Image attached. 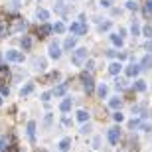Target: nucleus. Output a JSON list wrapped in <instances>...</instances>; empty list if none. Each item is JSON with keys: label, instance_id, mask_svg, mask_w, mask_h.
<instances>
[{"label": "nucleus", "instance_id": "obj_1", "mask_svg": "<svg viewBox=\"0 0 152 152\" xmlns=\"http://www.w3.org/2000/svg\"><path fill=\"white\" fill-rule=\"evenodd\" d=\"M71 61H73V65H83L85 61H87V50L85 48H79V50L73 51V56H71Z\"/></svg>", "mask_w": 152, "mask_h": 152}, {"label": "nucleus", "instance_id": "obj_2", "mask_svg": "<svg viewBox=\"0 0 152 152\" xmlns=\"http://www.w3.org/2000/svg\"><path fill=\"white\" fill-rule=\"evenodd\" d=\"M6 59L12 63H22L24 61V51H16V50H8L6 51Z\"/></svg>", "mask_w": 152, "mask_h": 152}, {"label": "nucleus", "instance_id": "obj_3", "mask_svg": "<svg viewBox=\"0 0 152 152\" xmlns=\"http://www.w3.org/2000/svg\"><path fill=\"white\" fill-rule=\"evenodd\" d=\"M69 32H71V34H75V36H83V34H87V24H83V22H73L71 26H69Z\"/></svg>", "mask_w": 152, "mask_h": 152}, {"label": "nucleus", "instance_id": "obj_4", "mask_svg": "<svg viewBox=\"0 0 152 152\" xmlns=\"http://www.w3.org/2000/svg\"><path fill=\"white\" fill-rule=\"evenodd\" d=\"M81 81H83V85H85V91H87V93H91V91H93V87H95L93 77H91L89 73H81Z\"/></svg>", "mask_w": 152, "mask_h": 152}, {"label": "nucleus", "instance_id": "obj_5", "mask_svg": "<svg viewBox=\"0 0 152 152\" xmlns=\"http://www.w3.org/2000/svg\"><path fill=\"white\" fill-rule=\"evenodd\" d=\"M118 138H121V129H118V126L109 129V142H111V144H117Z\"/></svg>", "mask_w": 152, "mask_h": 152}, {"label": "nucleus", "instance_id": "obj_6", "mask_svg": "<svg viewBox=\"0 0 152 152\" xmlns=\"http://www.w3.org/2000/svg\"><path fill=\"white\" fill-rule=\"evenodd\" d=\"M50 56L53 57V59H59V57H61V50H59V44H57V42H51L50 44Z\"/></svg>", "mask_w": 152, "mask_h": 152}, {"label": "nucleus", "instance_id": "obj_7", "mask_svg": "<svg viewBox=\"0 0 152 152\" xmlns=\"http://www.w3.org/2000/svg\"><path fill=\"white\" fill-rule=\"evenodd\" d=\"M124 73L129 75V77H136V75L140 73V67H138L136 63H132V65H129V67L124 69Z\"/></svg>", "mask_w": 152, "mask_h": 152}, {"label": "nucleus", "instance_id": "obj_8", "mask_svg": "<svg viewBox=\"0 0 152 152\" xmlns=\"http://www.w3.org/2000/svg\"><path fill=\"white\" fill-rule=\"evenodd\" d=\"M50 34H51V26L50 24H42V26L38 28V36L39 38H45V36H50Z\"/></svg>", "mask_w": 152, "mask_h": 152}, {"label": "nucleus", "instance_id": "obj_9", "mask_svg": "<svg viewBox=\"0 0 152 152\" xmlns=\"http://www.w3.org/2000/svg\"><path fill=\"white\" fill-rule=\"evenodd\" d=\"M69 148H71V138H69V136H65V138H61V140H59V150H61V152H67Z\"/></svg>", "mask_w": 152, "mask_h": 152}, {"label": "nucleus", "instance_id": "obj_10", "mask_svg": "<svg viewBox=\"0 0 152 152\" xmlns=\"http://www.w3.org/2000/svg\"><path fill=\"white\" fill-rule=\"evenodd\" d=\"M138 67H140V69H150L152 67V56H150V53L142 57V61H140V65H138Z\"/></svg>", "mask_w": 152, "mask_h": 152}, {"label": "nucleus", "instance_id": "obj_11", "mask_svg": "<svg viewBox=\"0 0 152 152\" xmlns=\"http://www.w3.org/2000/svg\"><path fill=\"white\" fill-rule=\"evenodd\" d=\"M121 71H123V65H121L118 61H115V63L109 65V73H111V75H118Z\"/></svg>", "mask_w": 152, "mask_h": 152}, {"label": "nucleus", "instance_id": "obj_12", "mask_svg": "<svg viewBox=\"0 0 152 152\" xmlns=\"http://www.w3.org/2000/svg\"><path fill=\"white\" fill-rule=\"evenodd\" d=\"M28 138L32 142L36 140V123H34V121H30V123H28Z\"/></svg>", "mask_w": 152, "mask_h": 152}, {"label": "nucleus", "instance_id": "obj_13", "mask_svg": "<svg viewBox=\"0 0 152 152\" xmlns=\"http://www.w3.org/2000/svg\"><path fill=\"white\" fill-rule=\"evenodd\" d=\"M71 105H73V101H71V97H67V99H63L61 105H59V109H61V113H67L69 109H71Z\"/></svg>", "mask_w": 152, "mask_h": 152}, {"label": "nucleus", "instance_id": "obj_14", "mask_svg": "<svg viewBox=\"0 0 152 152\" xmlns=\"http://www.w3.org/2000/svg\"><path fill=\"white\" fill-rule=\"evenodd\" d=\"M36 16H38V20H42V22L45 24V20L50 18V12L45 10V8H38V12H36Z\"/></svg>", "mask_w": 152, "mask_h": 152}, {"label": "nucleus", "instance_id": "obj_15", "mask_svg": "<svg viewBox=\"0 0 152 152\" xmlns=\"http://www.w3.org/2000/svg\"><path fill=\"white\" fill-rule=\"evenodd\" d=\"M32 91H34V83H26L22 89H20V97H28Z\"/></svg>", "mask_w": 152, "mask_h": 152}, {"label": "nucleus", "instance_id": "obj_16", "mask_svg": "<svg viewBox=\"0 0 152 152\" xmlns=\"http://www.w3.org/2000/svg\"><path fill=\"white\" fill-rule=\"evenodd\" d=\"M65 91H67V83H61V85H57V87H56L53 95H56V97H63V95H65Z\"/></svg>", "mask_w": 152, "mask_h": 152}, {"label": "nucleus", "instance_id": "obj_17", "mask_svg": "<svg viewBox=\"0 0 152 152\" xmlns=\"http://www.w3.org/2000/svg\"><path fill=\"white\" fill-rule=\"evenodd\" d=\"M75 42H77V38H75V36H71V38H67V39H65L63 48H65V50H73V48H75Z\"/></svg>", "mask_w": 152, "mask_h": 152}, {"label": "nucleus", "instance_id": "obj_18", "mask_svg": "<svg viewBox=\"0 0 152 152\" xmlns=\"http://www.w3.org/2000/svg\"><path fill=\"white\" fill-rule=\"evenodd\" d=\"M97 93H99V97H101V99H105V97L109 95V87L105 83H101V85H99V89H97Z\"/></svg>", "mask_w": 152, "mask_h": 152}, {"label": "nucleus", "instance_id": "obj_19", "mask_svg": "<svg viewBox=\"0 0 152 152\" xmlns=\"http://www.w3.org/2000/svg\"><path fill=\"white\" fill-rule=\"evenodd\" d=\"M34 67L39 69V71L45 69V59H44V57H36V59H34Z\"/></svg>", "mask_w": 152, "mask_h": 152}, {"label": "nucleus", "instance_id": "obj_20", "mask_svg": "<svg viewBox=\"0 0 152 152\" xmlns=\"http://www.w3.org/2000/svg\"><path fill=\"white\" fill-rule=\"evenodd\" d=\"M51 32H56V34H63V32H65V24L57 22L56 26H51Z\"/></svg>", "mask_w": 152, "mask_h": 152}, {"label": "nucleus", "instance_id": "obj_21", "mask_svg": "<svg viewBox=\"0 0 152 152\" xmlns=\"http://www.w3.org/2000/svg\"><path fill=\"white\" fill-rule=\"evenodd\" d=\"M115 87H117V89H121V91L126 89V81H124L123 77H117V79H115Z\"/></svg>", "mask_w": 152, "mask_h": 152}, {"label": "nucleus", "instance_id": "obj_22", "mask_svg": "<svg viewBox=\"0 0 152 152\" xmlns=\"http://www.w3.org/2000/svg\"><path fill=\"white\" fill-rule=\"evenodd\" d=\"M144 16H152V0H146L144 2Z\"/></svg>", "mask_w": 152, "mask_h": 152}, {"label": "nucleus", "instance_id": "obj_23", "mask_svg": "<svg viewBox=\"0 0 152 152\" xmlns=\"http://www.w3.org/2000/svg\"><path fill=\"white\" fill-rule=\"evenodd\" d=\"M10 77V69L6 65H0V79H8Z\"/></svg>", "mask_w": 152, "mask_h": 152}, {"label": "nucleus", "instance_id": "obj_24", "mask_svg": "<svg viewBox=\"0 0 152 152\" xmlns=\"http://www.w3.org/2000/svg\"><path fill=\"white\" fill-rule=\"evenodd\" d=\"M121 105H123V101H121V99H111V101H109V107L111 109H121Z\"/></svg>", "mask_w": 152, "mask_h": 152}, {"label": "nucleus", "instance_id": "obj_25", "mask_svg": "<svg viewBox=\"0 0 152 152\" xmlns=\"http://www.w3.org/2000/svg\"><path fill=\"white\" fill-rule=\"evenodd\" d=\"M26 28H28V24L24 22V20H20V22H18L16 26L12 28V32H20V30H26Z\"/></svg>", "mask_w": 152, "mask_h": 152}, {"label": "nucleus", "instance_id": "obj_26", "mask_svg": "<svg viewBox=\"0 0 152 152\" xmlns=\"http://www.w3.org/2000/svg\"><path fill=\"white\" fill-rule=\"evenodd\" d=\"M134 89L136 91H144V89H146V81H142V79L134 81Z\"/></svg>", "mask_w": 152, "mask_h": 152}, {"label": "nucleus", "instance_id": "obj_27", "mask_svg": "<svg viewBox=\"0 0 152 152\" xmlns=\"http://www.w3.org/2000/svg\"><path fill=\"white\" fill-rule=\"evenodd\" d=\"M22 48H24L26 51H28L30 48H32V39H30L28 36H24V38H22Z\"/></svg>", "mask_w": 152, "mask_h": 152}, {"label": "nucleus", "instance_id": "obj_28", "mask_svg": "<svg viewBox=\"0 0 152 152\" xmlns=\"http://www.w3.org/2000/svg\"><path fill=\"white\" fill-rule=\"evenodd\" d=\"M130 34H132V36L140 34V26H138V22H132V26H130Z\"/></svg>", "mask_w": 152, "mask_h": 152}, {"label": "nucleus", "instance_id": "obj_29", "mask_svg": "<svg viewBox=\"0 0 152 152\" xmlns=\"http://www.w3.org/2000/svg\"><path fill=\"white\" fill-rule=\"evenodd\" d=\"M77 118L81 121V123H85V121H89V113H87V111H79V113H77Z\"/></svg>", "mask_w": 152, "mask_h": 152}, {"label": "nucleus", "instance_id": "obj_30", "mask_svg": "<svg viewBox=\"0 0 152 152\" xmlns=\"http://www.w3.org/2000/svg\"><path fill=\"white\" fill-rule=\"evenodd\" d=\"M111 39H113V44L118 45V48L123 45V38H121V36H111Z\"/></svg>", "mask_w": 152, "mask_h": 152}, {"label": "nucleus", "instance_id": "obj_31", "mask_svg": "<svg viewBox=\"0 0 152 152\" xmlns=\"http://www.w3.org/2000/svg\"><path fill=\"white\" fill-rule=\"evenodd\" d=\"M138 129H140V130H150V123H148V121H140Z\"/></svg>", "mask_w": 152, "mask_h": 152}, {"label": "nucleus", "instance_id": "obj_32", "mask_svg": "<svg viewBox=\"0 0 152 152\" xmlns=\"http://www.w3.org/2000/svg\"><path fill=\"white\" fill-rule=\"evenodd\" d=\"M142 34L146 36V38L152 39V28H150V26H144V28H142Z\"/></svg>", "mask_w": 152, "mask_h": 152}, {"label": "nucleus", "instance_id": "obj_33", "mask_svg": "<svg viewBox=\"0 0 152 152\" xmlns=\"http://www.w3.org/2000/svg\"><path fill=\"white\" fill-rule=\"evenodd\" d=\"M140 121H142V118H134V121H130V123H129V126H130V129H138Z\"/></svg>", "mask_w": 152, "mask_h": 152}, {"label": "nucleus", "instance_id": "obj_34", "mask_svg": "<svg viewBox=\"0 0 152 152\" xmlns=\"http://www.w3.org/2000/svg\"><path fill=\"white\" fill-rule=\"evenodd\" d=\"M126 8H129V10H136V8H138V4H136L134 0H129V2H126Z\"/></svg>", "mask_w": 152, "mask_h": 152}, {"label": "nucleus", "instance_id": "obj_35", "mask_svg": "<svg viewBox=\"0 0 152 152\" xmlns=\"http://www.w3.org/2000/svg\"><path fill=\"white\" fill-rule=\"evenodd\" d=\"M113 118H115V121H117V123H123V121H124L123 113H115V115H113Z\"/></svg>", "mask_w": 152, "mask_h": 152}, {"label": "nucleus", "instance_id": "obj_36", "mask_svg": "<svg viewBox=\"0 0 152 152\" xmlns=\"http://www.w3.org/2000/svg\"><path fill=\"white\" fill-rule=\"evenodd\" d=\"M111 28V22H103L101 26H99V30H101V32H105V30H109Z\"/></svg>", "mask_w": 152, "mask_h": 152}, {"label": "nucleus", "instance_id": "obj_37", "mask_svg": "<svg viewBox=\"0 0 152 152\" xmlns=\"http://www.w3.org/2000/svg\"><path fill=\"white\" fill-rule=\"evenodd\" d=\"M0 93H2V95H8V93H10V89H8L6 85H0Z\"/></svg>", "mask_w": 152, "mask_h": 152}, {"label": "nucleus", "instance_id": "obj_38", "mask_svg": "<svg viewBox=\"0 0 152 152\" xmlns=\"http://www.w3.org/2000/svg\"><path fill=\"white\" fill-rule=\"evenodd\" d=\"M6 36V28H4V24L0 22V38H4Z\"/></svg>", "mask_w": 152, "mask_h": 152}, {"label": "nucleus", "instance_id": "obj_39", "mask_svg": "<svg viewBox=\"0 0 152 152\" xmlns=\"http://www.w3.org/2000/svg\"><path fill=\"white\" fill-rule=\"evenodd\" d=\"M111 4H113V0H101V6H105V8H109Z\"/></svg>", "mask_w": 152, "mask_h": 152}, {"label": "nucleus", "instance_id": "obj_40", "mask_svg": "<svg viewBox=\"0 0 152 152\" xmlns=\"http://www.w3.org/2000/svg\"><path fill=\"white\" fill-rule=\"evenodd\" d=\"M50 97H51V93H44V95H42V101L48 103V101H50Z\"/></svg>", "mask_w": 152, "mask_h": 152}, {"label": "nucleus", "instance_id": "obj_41", "mask_svg": "<svg viewBox=\"0 0 152 152\" xmlns=\"http://www.w3.org/2000/svg\"><path fill=\"white\" fill-rule=\"evenodd\" d=\"M89 130H91V126H89V124H85L83 129H81V132H83V134H87V132H89Z\"/></svg>", "mask_w": 152, "mask_h": 152}, {"label": "nucleus", "instance_id": "obj_42", "mask_svg": "<svg viewBox=\"0 0 152 152\" xmlns=\"http://www.w3.org/2000/svg\"><path fill=\"white\" fill-rule=\"evenodd\" d=\"M6 148V138H0V150H4Z\"/></svg>", "mask_w": 152, "mask_h": 152}, {"label": "nucleus", "instance_id": "obj_43", "mask_svg": "<svg viewBox=\"0 0 152 152\" xmlns=\"http://www.w3.org/2000/svg\"><path fill=\"white\" fill-rule=\"evenodd\" d=\"M87 63V69H93V65H95V61H93V59H89V61H85Z\"/></svg>", "mask_w": 152, "mask_h": 152}, {"label": "nucleus", "instance_id": "obj_44", "mask_svg": "<svg viewBox=\"0 0 152 152\" xmlns=\"http://www.w3.org/2000/svg\"><path fill=\"white\" fill-rule=\"evenodd\" d=\"M146 48H148V50H152V39H150V42L146 44Z\"/></svg>", "mask_w": 152, "mask_h": 152}, {"label": "nucleus", "instance_id": "obj_45", "mask_svg": "<svg viewBox=\"0 0 152 152\" xmlns=\"http://www.w3.org/2000/svg\"><path fill=\"white\" fill-rule=\"evenodd\" d=\"M16 2H18V0H16Z\"/></svg>", "mask_w": 152, "mask_h": 152}]
</instances>
